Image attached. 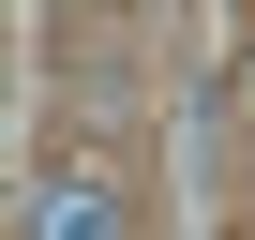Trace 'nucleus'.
I'll return each mask as SVG.
<instances>
[{"instance_id": "1", "label": "nucleus", "mask_w": 255, "mask_h": 240, "mask_svg": "<svg viewBox=\"0 0 255 240\" xmlns=\"http://www.w3.org/2000/svg\"><path fill=\"white\" fill-rule=\"evenodd\" d=\"M15 240H120V180H105L90 150H60V165L15 195Z\"/></svg>"}]
</instances>
